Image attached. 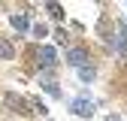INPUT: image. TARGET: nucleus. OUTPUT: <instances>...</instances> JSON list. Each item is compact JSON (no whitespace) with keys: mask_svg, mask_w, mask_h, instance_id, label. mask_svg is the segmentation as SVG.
<instances>
[{"mask_svg":"<svg viewBox=\"0 0 127 121\" xmlns=\"http://www.w3.org/2000/svg\"><path fill=\"white\" fill-rule=\"evenodd\" d=\"M3 103L9 106V109H15L18 115H30L33 112V100H24L18 94H3Z\"/></svg>","mask_w":127,"mask_h":121,"instance_id":"obj_1","label":"nucleus"},{"mask_svg":"<svg viewBox=\"0 0 127 121\" xmlns=\"http://www.w3.org/2000/svg\"><path fill=\"white\" fill-rule=\"evenodd\" d=\"M67 64L82 70V67L88 64V49H70V52H67Z\"/></svg>","mask_w":127,"mask_h":121,"instance_id":"obj_2","label":"nucleus"},{"mask_svg":"<svg viewBox=\"0 0 127 121\" xmlns=\"http://www.w3.org/2000/svg\"><path fill=\"white\" fill-rule=\"evenodd\" d=\"M55 60H58V55H55V49L52 45H39V67H55Z\"/></svg>","mask_w":127,"mask_h":121,"instance_id":"obj_3","label":"nucleus"},{"mask_svg":"<svg viewBox=\"0 0 127 121\" xmlns=\"http://www.w3.org/2000/svg\"><path fill=\"white\" fill-rule=\"evenodd\" d=\"M73 112L76 115H94V103L85 100V97H79V100H73Z\"/></svg>","mask_w":127,"mask_h":121,"instance_id":"obj_4","label":"nucleus"},{"mask_svg":"<svg viewBox=\"0 0 127 121\" xmlns=\"http://www.w3.org/2000/svg\"><path fill=\"white\" fill-rule=\"evenodd\" d=\"M15 58V45L9 39H0V60H12Z\"/></svg>","mask_w":127,"mask_h":121,"instance_id":"obj_5","label":"nucleus"},{"mask_svg":"<svg viewBox=\"0 0 127 121\" xmlns=\"http://www.w3.org/2000/svg\"><path fill=\"white\" fill-rule=\"evenodd\" d=\"M9 21H12L15 30H27V15H21V12H18V15H12Z\"/></svg>","mask_w":127,"mask_h":121,"instance_id":"obj_6","label":"nucleus"},{"mask_svg":"<svg viewBox=\"0 0 127 121\" xmlns=\"http://www.w3.org/2000/svg\"><path fill=\"white\" fill-rule=\"evenodd\" d=\"M45 9H49L52 18H64V6L61 3H45Z\"/></svg>","mask_w":127,"mask_h":121,"instance_id":"obj_7","label":"nucleus"},{"mask_svg":"<svg viewBox=\"0 0 127 121\" xmlns=\"http://www.w3.org/2000/svg\"><path fill=\"white\" fill-rule=\"evenodd\" d=\"M115 45H118V52H124V49H127V27H124V24L118 27V42H115Z\"/></svg>","mask_w":127,"mask_h":121,"instance_id":"obj_8","label":"nucleus"},{"mask_svg":"<svg viewBox=\"0 0 127 121\" xmlns=\"http://www.w3.org/2000/svg\"><path fill=\"white\" fill-rule=\"evenodd\" d=\"M42 88H45V91H49V94H52V97H61V88H58V85H55L52 79H45V82H42Z\"/></svg>","mask_w":127,"mask_h":121,"instance_id":"obj_9","label":"nucleus"},{"mask_svg":"<svg viewBox=\"0 0 127 121\" xmlns=\"http://www.w3.org/2000/svg\"><path fill=\"white\" fill-rule=\"evenodd\" d=\"M79 76H82L85 82H91V79H94V70H91V67H82V70H79Z\"/></svg>","mask_w":127,"mask_h":121,"instance_id":"obj_10","label":"nucleus"},{"mask_svg":"<svg viewBox=\"0 0 127 121\" xmlns=\"http://www.w3.org/2000/svg\"><path fill=\"white\" fill-rule=\"evenodd\" d=\"M33 36H45V24H33Z\"/></svg>","mask_w":127,"mask_h":121,"instance_id":"obj_11","label":"nucleus"}]
</instances>
